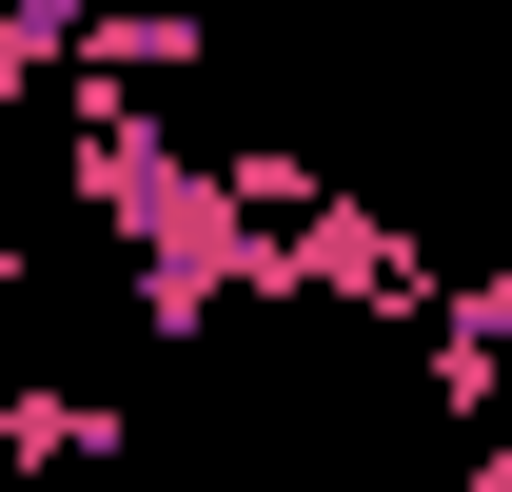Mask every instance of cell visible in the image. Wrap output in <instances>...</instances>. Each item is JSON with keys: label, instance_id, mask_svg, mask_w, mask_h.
<instances>
[{"label": "cell", "instance_id": "cell-2", "mask_svg": "<svg viewBox=\"0 0 512 492\" xmlns=\"http://www.w3.org/2000/svg\"><path fill=\"white\" fill-rule=\"evenodd\" d=\"M99 453H119L99 394H60V374H20V394H0V473H99Z\"/></svg>", "mask_w": 512, "mask_h": 492}, {"label": "cell", "instance_id": "cell-1", "mask_svg": "<svg viewBox=\"0 0 512 492\" xmlns=\"http://www.w3.org/2000/svg\"><path fill=\"white\" fill-rule=\"evenodd\" d=\"M414 355H434V414H473V433L512 414V315H493V276H473V296H453L434 335H414Z\"/></svg>", "mask_w": 512, "mask_h": 492}]
</instances>
